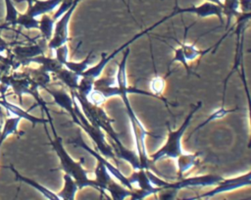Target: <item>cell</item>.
<instances>
[{"label":"cell","instance_id":"1","mask_svg":"<svg viewBox=\"0 0 251 200\" xmlns=\"http://www.w3.org/2000/svg\"><path fill=\"white\" fill-rule=\"evenodd\" d=\"M129 55V49L127 48L123 55V58L118 66V70L115 75L116 78V85L118 86V96H120L124 102L126 115L129 120L132 135H133V141L135 145V151L137 153V156L139 158V162L142 169L151 170L156 175L161 176L162 178H166L159 171L154 170L153 163L149 159V155L147 154L146 145H145V138L149 134V132L146 130L143 124L140 122L136 114L134 113V110L131 107V104L128 100V94H141V95H147L151 97H156L153 93L150 91H144L140 89H136L133 87H129L127 84V76H126V61L127 57ZM159 99V98H158Z\"/></svg>","mask_w":251,"mask_h":200},{"label":"cell","instance_id":"2","mask_svg":"<svg viewBox=\"0 0 251 200\" xmlns=\"http://www.w3.org/2000/svg\"><path fill=\"white\" fill-rule=\"evenodd\" d=\"M72 95L78 103L81 111L83 112L87 120L92 125L100 127L103 131H105L108 134V136L110 137V141L112 142V148L114 150L116 157L126 161L134 171L142 169L136 151L129 150L125 147V145L122 143L120 139L119 134L114 130L112 126V123L114 122V120H112L105 113L101 106H97L90 103L87 98L79 96L75 91H72Z\"/></svg>","mask_w":251,"mask_h":200},{"label":"cell","instance_id":"3","mask_svg":"<svg viewBox=\"0 0 251 200\" xmlns=\"http://www.w3.org/2000/svg\"><path fill=\"white\" fill-rule=\"evenodd\" d=\"M51 127L54 132L55 139L50 140V143L60 160L61 169L65 172V174L69 175L76 182L78 189H82L84 187H91L100 192L99 186L95 181V179L90 178L88 176V171L82 167V164H83L82 161L84 159L81 158L80 161H75L74 158H72L70 154L67 152V150L65 149L62 138L58 136L57 133L55 132V128L53 125H51Z\"/></svg>","mask_w":251,"mask_h":200},{"label":"cell","instance_id":"4","mask_svg":"<svg viewBox=\"0 0 251 200\" xmlns=\"http://www.w3.org/2000/svg\"><path fill=\"white\" fill-rule=\"evenodd\" d=\"M202 107V102L198 101L197 104L193 105V107L191 108L190 112L188 113V115L186 116V118L184 119L183 123L180 125V126L176 129L173 130L169 124H167L168 126V137L166 142L164 143V145L158 149L156 152H154L153 154H151L149 156V159L151 160V162L154 164L162 159L165 158H171V159H176L181 153H183L182 151V145H181V140L182 137L187 129V127L189 126L192 118L194 116V114L200 110V108Z\"/></svg>","mask_w":251,"mask_h":200},{"label":"cell","instance_id":"5","mask_svg":"<svg viewBox=\"0 0 251 200\" xmlns=\"http://www.w3.org/2000/svg\"><path fill=\"white\" fill-rule=\"evenodd\" d=\"M69 115L71 116L73 122L76 125H78L81 129H83L86 132V134L91 138L93 143L96 145L98 152L101 155H103L107 159L116 160L117 157L114 153L112 146L106 140L104 131L100 127L92 125L87 120V118L81 111V109H80L78 103L76 102V100L75 99V97H74V112H72V114H69Z\"/></svg>","mask_w":251,"mask_h":200},{"label":"cell","instance_id":"6","mask_svg":"<svg viewBox=\"0 0 251 200\" xmlns=\"http://www.w3.org/2000/svg\"><path fill=\"white\" fill-rule=\"evenodd\" d=\"M251 184V172H247L246 174L229 177V178H222L213 189L202 193L196 197H190V199H208L212 198L218 194L224 192H230L242 187H248Z\"/></svg>","mask_w":251,"mask_h":200},{"label":"cell","instance_id":"7","mask_svg":"<svg viewBox=\"0 0 251 200\" xmlns=\"http://www.w3.org/2000/svg\"><path fill=\"white\" fill-rule=\"evenodd\" d=\"M164 22H163V20H160L158 23H156V24H154L153 25H151V26H149V27H147L145 30H143V31H141V32H139V33H137L136 35H134L130 40H128L127 42H126V43H124L122 46H120L119 48H117L116 50H114L113 52H111V54H106V53H102L101 54V59H100V61L95 65V66H93V67H91V68H88L81 75H83V76H87V77H89V78H92V79H96L97 77H99L100 75H101V74H102V72L104 71V69L106 68V66L108 65V63L109 62H111L121 51H123L124 49H126V48H127L128 46H129V44H131L132 42H134L135 40H137L139 37H141V36H143L144 34H146L147 32H149V31H151L153 28H155L156 26H158V25H160L161 24H163Z\"/></svg>","mask_w":251,"mask_h":200},{"label":"cell","instance_id":"8","mask_svg":"<svg viewBox=\"0 0 251 200\" xmlns=\"http://www.w3.org/2000/svg\"><path fill=\"white\" fill-rule=\"evenodd\" d=\"M222 178L223 176L218 175H202L187 177L182 176L175 181L166 180L162 189L171 188L176 191H178L184 188H199L205 186H213L216 185Z\"/></svg>","mask_w":251,"mask_h":200},{"label":"cell","instance_id":"9","mask_svg":"<svg viewBox=\"0 0 251 200\" xmlns=\"http://www.w3.org/2000/svg\"><path fill=\"white\" fill-rule=\"evenodd\" d=\"M81 0H74L70 9L64 13L55 23L54 31L51 39L48 42V47L51 50H55L57 47L66 44L69 40V25L71 18Z\"/></svg>","mask_w":251,"mask_h":200},{"label":"cell","instance_id":"10","mask_svg":"<svg viewBox=\"0 0 251 200\" xmlns=\"http://www.w3.org/2000/svg\"><path fill=\"white\" fill-rule=\"evenodd\" d=\"M69 142L75 144V145L77 146V147H80V148L84 149L87 153H89L91 156H93V157L96 159V161H100L102 164H104V166L106 167V169L108 170V172L111 174V175H112L114 178H116L119 182H121L124 186L127 187L128 189H133V188H132V185H131L130 182H129L128 176H126V175L120 171L119 168H117V167H115L113 164H111V162H109V161L107 160V158H105L103 155H101L100 153L94 151L92 148H90L89 146H87L86 143L83 141V139H82L80 133H78L77 136H76L74 140H70Z\"/></svg>","mask_w":251,"mask_h":200},{"label":"cell","instance_id":"11","mask_svg":"<svg viewBox=\"0 0 251 200\" xmlns=\"http://www.w3.org/2000/svg\"><path fill=\"white\" fill-rule=\"evenodd\" d=\"M185 13L194 14L200 18H208V17L215 16L220 20L221 24H224V22H225L222 7L215 3L209 2V1H206L198 6H191V7H186V8H178V6L175 7L174 11L168 17H169V19H171L173 17H176L180 14H185Z\"/></svg>","mask_w":251,"mask_h":200},{"label":"cell","instance_id":"12","mask_svg":"<svg viewBox=\"0 0 251 200\" xmlns=\"http://www.w3.org/2000/svg\"><path fill=\"white\" fill-rule=\"evenodd\" d=\"M29 9L27 14L33 18L49 14L57 9L63 0H27Z\"/></svg>","mask_w":251,"mask_h":200},{"label":"cell","instance_id":"13","mask_svg":"<svg viewBox=\"0 0 251 200\" xmlns=\"http://www.w3.org/2000/svg\"><path fill=\"white\" fill-rule=\"evenodd\" d=\"M199 153H181L176 160L177 165V178H180L199 162Z\"/></svg>","mask_w":251,"mask_h":200},{"label":"cell","instance_id":"14","mask_svg":"<svg viewBox=\"0 0 251 200\" xmlns=\"http://www.w3.org/2000/svg\"><path fill=\"white\" fill-rule=\"evenodd\" d=\"M176 42L179 44L178 46H180V48L182 49L183 55H184V57H185V59L188 63L195 61L196 59L200 58L201 56L207 54L210 51H214V49H215L214 47H210L208 49L201 50V49H198L196 47L195 43H186L185 41L180 42V41H177V40H176Z\"/></svg>","mask_w":251,"mask_h":200},{"label":"cell","instance_id":"15","mask_svg":"<svg viewBox=\"0 0 251 200\" xmlns=\"http://www.w3.org/2000/svg\"><path fill=\"white\" fill-rule=\"evenodd\" d=\"M56 75L71 90V92L76 90L80 76H81V75L72 72L71 70L67 69L66 67H64L58 73H56Z\"/></svg>","mask_w":251,"mask_h":200},{"label":"cell","instance_id":"16","mask_svg":"<svg viewBox=\"0 0 251 200\" xmlns=\"http://www.w3.org/2000/svg\"><path fill=\"white\" fill-rule=\"evenodd\" d=\"M78 186L76 182L67 174L64 175V186L63 188L57 193L59 200H73L75 198V194L77 192Z\"/></svg>","mask_w":251,"mask_h":200},{"label":"cell","instance_id":"17","mask_svg":"<svg viewBox=\"0 0 251 200\" xmlns=\"http://www.w3.org/2000/svg\"><path fill=\"white\" fill-rule=\"evenodd\" d=\"M223 15L226 17V28H228L232 18L238 17L241 13L239 11V0H222Z\"/></svg>","mask_w":251,"mask_h":200},{"label":"cell","instance_id":"18","mask_svg":"<svg viewBox=\"0 0 251 200\" xmlns=\"http://www.w3.org/2000/svg\"><path fill=\"white\" fill-rule=\"evenodd\" d=\"M91 56H92V51H90L88 53V55L80 62H76V61H72V60H68L65 64L64 67H66L67 69L71 70L72 72L81 75L88 68L89 65L91 63Z\"/></svg>","mask_w":251,"mask_h":200},{"label":"cell","instance_id":"19","mask_svg":"<svg viewBox=\"0 0 251 200\" xmlns=\"http://www.w3.org/2000/svg\"><path fill=\"white\" fill-rule=\"evenodd\" d=\"M33 61L39 63L42 66V70L46 73H58L61 69L64 68V65L60 63L56 58H47V57H37Z\"/></svg>","mask_w":251,"mask_h":200},{"label":"cell","instance_id":"20","mask_svg":"<svg viewBox=\"0 0 251 200\" xmlns=\"http://www.w3.org/2000/svg\"><path fill=\"white\" fill-rule=\"evenodd\" d=\"M55 23L56 22L53 20L52 17L48 16L47 14L42 15V18L38 24V27L41 30V33L45 40L51 39V37L53 35V31H54Z\"/></svg>","mask_w":251,"mask_h":200},{"label":"cell","instance_id":"21","mask_svg":"<svg viewBox=\"0 0 251 200\" xmlns=\"http://www.w3.org/2000/svg\"><path fill=\"white\" fill-rule=\"evenodd\" d=\"M237 110H238L237 108H234V109H226V108L224 107V105H223L222 107L216 109L212 114L209 115V117H208L203 123H201L198 126H196V127L194 128V130L191 132V134L194 133L195 131H197L198 129H200L201 127H203L204 125H208L209 123H212V122H214V121H216V120L222 119V118H224L226 115H227V114H229V113H232V112H236ZM191 134H190V135H191Z\"/></svg>","mask_w":251,"mask_h":200},{"label":"cell","instance_id":"22","mask_svg":"<svg viewBox=\"0 0 251 200\" xmlns=\"http://www.w3.org/2000/svg\"><path fill=\"white\" fill-rule=\"evenodd\" d=\"M166 87V79L160 75H155L150 81V92L157 96L159 99H162L161 94L164 92ZM164 100V99H162ZM165 101V100H164Z\"/></svg>","mask_w":251,"mask_h":200},{"label":"cell","instance_id":"23","mask_svg":"<svg viewBox=\"0 0 251 200\" xmlns=\"http://www.w3.org/2000/svg\"><path fill=\"white\" fill-rule=\"evenodd\" d=\"M176 62L180 63V64L185 68V70L187 71V74H188V75L191 73V72H190V66H189L188 62L186 61V59H185V57H184V55H183V52H182V49L180 48V46H178L177 48L175 49V55H174V57L172 58V60H171L169 66H171L173 63H176Z\"/></svg>","mask_w":251,"mask_h":200},{"label":"cell","instance_id":"24","mask_svg":"<svg viewBox=\"0 0 251 200\" xmlns=\"http://www.w3.org/2000/svg\"><path fill=\"white\" fill-rule=\"evenodd\" d=\"M55 58L63 65L69 60V46L68 44H63L55 49Z\"/></svg>","mask_w":251,"mask_h":200},{"label":"cell","instance_id":"25","mask_svg":"<svg viewBox=\"0 0 251 200\" xmlns=\"http://www.w3.org/2000/svg\"><path fill=\"white\" fill-rule=\"evenodd\" d=\"M243 13H250L251 9V0H239V9Z\"/></svg>","mask_w":251,"mask_h":200},{"label":"cell","instance_id":"26","mask_svg":"<svg viewBox=\"0 0 251 200\" xmlns=\"http://www.w3.org/2000/svg\"><path fill=\"white\" fill-rule=\"evenodd\" d=\"M207 1H209V2H212V3H215V4H217V5H219V6H223V2H222V0H207Z\"/></svg>","mask_w":251,"mask_h":200},{"label":"cell","instance_id":"27","mask_svg":"<svg viewBox=\"0 0 251 200\" xmlns=\"http://www.w3.org/2000/svg\"><path fill=\"white\" fill-rule=\"evenodd\" d=\"M175 5H176L175 7H177V6H178V5H177V0H176V3H175Z\"/></svg>","mask_w":251,"mask_h":200}]
</instances>
